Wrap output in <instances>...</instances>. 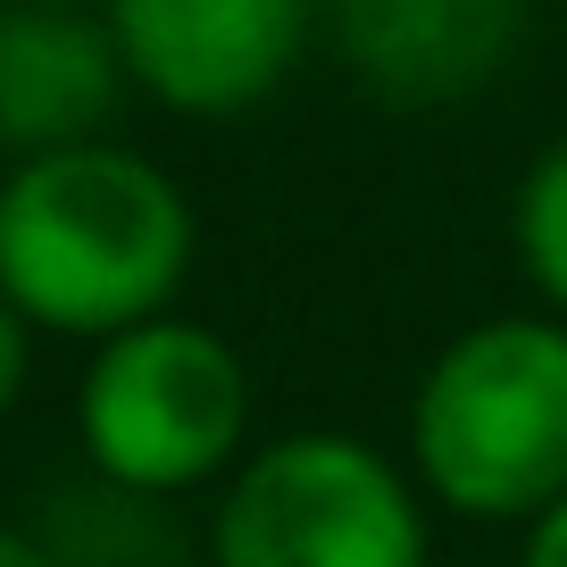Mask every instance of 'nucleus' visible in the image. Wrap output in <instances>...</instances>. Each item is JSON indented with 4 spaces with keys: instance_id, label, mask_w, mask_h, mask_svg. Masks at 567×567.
<instances>
[{
    "instance_id": "9d476101",
    "label": "nucleus",
    "mask_w": 567,
    "mask_h": 567,
    "mask_svg": "<svg viewBox=\"0 0 567 567\" xmlns=\"http://www.w3.org/2000/svg\"><path fill=\"white\" fill-rule=\"evenodd\" d=\"M517 567H567V501H550V509L526 526V559Z\"/></svg>"
},
{
    "instance_id": "423d86ee",
    "label": "nucleus",
    "mask_w": 567,
    "mask_h": 567,
    "mask_svg": "<svg viewBox=\"0 0 567 567\" xmlns=\"http://www.w3.org/2000/svg\"><path fill=\"white\" fill-rule=\"evenodd\" d=\"M534 0H326L334 51L375 101L443 109L484 92L526 42Z\"/></svg>"
},
{
    "instance_id": "f257e3e1",
    "label": "nucleus",
    "mask_w": 567,
    "mask_h": 567,
    "mask_svg": "<svg viewBox=\"0 0 567 567\" xmlns=\"http://www.w3.org/2000/svg\"><path fill=\"white\" fill-rule=\"evenodd\" d=\"M193 276V200L167 167L117 142L42 151L0 184V284L25 326L109 342Z\"/></svg>"
},
{
    "instance_id": "0eeeda50",
    "label": "nucleus",
    "mask_w": 567,
    "mask_h": 567,
    "mask_svg": "<svg viewBox=\"0 0 567 567\" xmlns=\"http://www.w3.org/2000/svg\"><path fill=\"white\" fill-rule=\"evenodd\" d=\"M125 75V51L109 25L75 9H0V142L42 159L101 142Z\"/></svg>"
},
{
    "instance_id": "9b49d317",
    "label": "nucleus",
    "mask_w": 567,
    "mask_h": 567,
    "mask_svg": "<svg viewBox=\"0 0 567 567\" xmlns=\"http://www.w3.org/2000/svg\"><path fill=\"white\" fill-rule=\"evenodd\" d=\"M0 567H59L51 550L34 543V534H18V526H0Z\"/></svg>"
},
{
    "instance_id": "f03ea898",
    "label": "nucleus",
    "mask_w": 567,
    "mask_h": 567,
    "mask_svg": "<svg viewBox=\"0 0 567 567\" xmlns=\"http://www.w3.org/2000/svg\"><path fill=\"white\" fill-rule=\"evenodd\" d=\"M409 467L476 526H534L567 501V318L451 334L409 392Z\"/></svg>"
},
{
    "instance_id": "6e6552de",
    "label": "nucleus",
    "mask_w": 567,
    "mask_h": 567,
    "mask_svg": "<svg viewBox=\"0 0 567 567\" xmlns=\"http://www.w3.org/2000/svg\"><path fill=\"white\" fill-rule=\"evenodd\" d=\"M509 243H517V267H526V284L550 301V318H567V134L550 142L543 159L526 167V184H517Z\"/></svg>"
},
{
    "instance_id": "1a4fd4ad",
    "label": "nucleus",
    "mask_w": 567,
    "mask_h": 567,
    "mask_svg": "<svg viewBox=\"0 0 567 567\" xmlns=\"http://www.w3.org/2000/svg\"><path fill=\"white\" fill-rule=\"evenodd\" d=\"M25 392V309L9 301V284H0V417L18 409Z\"/></svg>"
},
{
    "instance_id": "20e7f679",
    "label": "nucleus",
    "mask_w": 567,
    "mask_h": 567,
    "mask_svg": "<svg viewBox=\"0 0 567 567\" xmlns=\"http://www.w3.org/2000/svg\"><path fill=\"white\" fill-rule=\"evenodd\" d=\"M209 567H434L417 484L359 434H284L234 467Z\"/></svg>"
},
{
    "instance_id": "7ed1b4c3",
    "label": "nucleus",
    "mask_w": 567,
    "mask_h": 567,
    "mask_svg": "<svg viewBox=\"0 0 567 567\" xmlns=\"http://www.w3.org/2000/svg\"><path fill=\"white\" fill-rule=\"evenodd\" d=\"M75 425L117 493H193L243 460L250 368L193 318H142L101 342L75 392Z\"/></svg>"
},
{
    "instance_id": "39448f33",
    "label": "nucleus",
    "mask_w": 567,
    "mask_h": 567,
    "mask_svg": "<svg viewBox=\"0 0 567 567\" xmlns=\"http://www.w3.org/2000/svg\"><path fill=\"white\" fill-rule=\"evenodd\" d=\"M318 0H109V34L151 101L243 117L301 68Z\"/></svg>"
}]
</instances>
